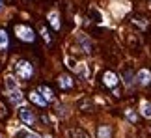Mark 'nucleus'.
<instances>
[{"mask_svg":"<svg viewBox=\"0 0 151 138\" xmlns=\"http://www.w3.org/2000/svg\"><path fill=\"white\" fill-rule=\"evenodd\" d=\"M15 36L24 43H34L36 41V32L28 24H15Z\"/></svg>","mask_w":151,"mask_h":138,"instance_id":"nucleus-1","label":"nucleus"},{"mask_svg":"<svg viewBox=\"0 0 151 138\" xmlns=\"http://www.w3.org/2000/svg\"><path fill=\"white\" fill-rule=\"evenodd\" d=\"M15 71H17V75H19L22 80H30L34 77V65L28 60H19L17 62Z\"/></svg>","mask_w":151,"mask_h":138,"instance_id":"nucleus-2","label":"nucleus"},{"mask_svg":"<svg viewBox=\"0 0 151 138\" xmlns=\"http://www.w3.org/2000/svg\"><path fill=\"white\" fill-rule=\"evenodd\" d=\"M19 118H21V121L24 125H28V127L36 125V114H34L28 106H21L19 108Z\"/></svg>","mask_w":151,"mask_h":138,"instance_id":"nucleus-3","label":"nucleus"},{"mask_svg":"<svg viewBox=\"0 0 151 138\" xmlns=\"http://www.w3.org/2000/svg\"><path fill=\"white\" fill-rule=\"evenodd\" d=\"M118 82H119V78H118V75H116L114 71H104L103 73V84L106 86V88H116L118 86Z\"/></svg>","mask_w":151,"mask_h":138,"instance_id":"nucleus-4","label":"nucleus"},{"mask_svg":"<svg viewBox=\"0 0 151 138\" xmlns=\"http://www.w3.org/2000/svg\"><path fill=\"white\" fill-rule=\"evenodd\" d=\"M28 99H30V101L34 103V105L41 106V108H45V106L49 105V103H47V99H45V97H43L41 93H39L37 90H34V91H30V93H28Z\"/></svg>","mask_w":151,"mask_h":138,"instance_id":"nucleus-5","label":"nucleus"},{"mask_svg":"<svg viewBox=\"0 0 151 138\" xmlns=\"http://www.w3.org/2000/svg\"><path fill=\"white\" fill-rule=\"evenodd\" d=\"M136 80L140 86H149L151 84V71L149 69H140L136 73Z\"/></svg>","mask_w":151,"mask_h":138,"instance_id":"nucleus-6","label":"nucleus"},{"mask_svg":"<svg viewBox=\"0 0 151 138\" xmlns=\"http://www.w3.org/2000/svg\"><path fill=\"white\" fill-rule=\"evenodd\" d=\"M73 78L69 77V75H60V77H58V86H60L62 90H71L73 88Z\"/></svg>","mask_w":151,"mask_h":138,"instance_id":"nucleus-7","label":"nucleus"},{"mask_svg":"<svg viewBox=\"0 0 151 138\" xmlns=\"http://www.w3.org/2000/svg\"><path fill=\"white\" fill-rule=\"evenodd\" d=\"M22 99H24V97H22V93H21V90H19V88L9 91V103H11V105H21Z\"/></svg>","mask_w":151,"mask_h":138,"instance_id":"nucleus-8","label":"nucleus"},{"mask_svg":"<svg viewBox=\"0 0 151 138\" xmlns=\"http://www.w3.org/2000/svg\"><path fill=\"white\" fill-rule=\"evenodd\" d=\"M37 91H39V93H41L43 97H45V99H47V103H50V101H54V91H52L50 88H49V86H39V88H37Z\"/></svg>","mask_w":151,"mask_h":138,"instance_id":"nucleus-9","label":"nucleus"},{"mask_svg":"<svg viewBox=\"0 0 151 138\" xmlns=\"http://www.w3.org/2000/svg\"><path fill=\"white\" fill-rule=\"evenodd\" d=\"M49 24L54 30H60V15H58V11H50L49 13Z\"/></svg>","mask_w":151,"mask_h":138,"instance_id":"nucleus-10","label":"nucleus"},{"mask_svg":"<svg viewBox=\"0 0 151 138\" xmlns=\"http://www.w3.org/2000/svg\"><path fill=\"white\" fill-rule=\"evenodd\" d=\"M8 45H9V36H8V32H6V30L0 28V50H6V49H8Z\"/></svg>","mask_w":151,"mask_h":138,"instance_id":"nucleus-11","label":"nucleus"},{"mask_svg":"<svg viewBox=\"0 0 151 138\" xmlns=\"http://www.w3.org/2000/svg\"><path fill=\"white\" fill-rule=\"evenodd\" d=\"M140 114L144 118H151V103L149 101H142L140 103Z\"/></svg>","mask_w":151,"mask_h":138,"instance_id":"nucleus-12","label":"nucleus"},{"mask_svg":"<svg viewBox=\"0 0 151 138\" xmlns=\"http://www.w3.org/2000/svg\"><path fill=\"white\" fill-rule=\"evenodd\" d=\"M97 136L99 138H110L112 136V129H110L108 125H101V127L97 129Z\"/></svg>","mask_w":151,"mask_h":138,"instance_id":"nucleus-13","label":"nucleus"},{"mask_svg":"<svg viewBox=\"0 0 151 138\" xmlns=\"http://www.w3.org/2000/svg\"><path fill=\"white\" fill-rule=\"evenodd\" d=\"M67 136H69V138H90V134L84 133L82 129H71V131L67 133Z\"/></svg>","mask_w":151,"mask_h":138,"instance_id":"nucleus-14","label":"nucleus"},{"mask_svg":"<svg viewBox=\"0 0 151 138\" xmlns=\"http://www.w3.org/2000/svg\"><path fill=\"white\" fill-rule=\"evenodd\" d=\"M123 80H125L127 86H132V84H134V77H132V71H131V69H125V71H123Z\"/></svg>","mask_w":151,"mask_h":138,"instance_id":"nucleus-15","label":"nucleus"},{"mask_svg":"<svg viewBox=\"0 0 151 138\" xmlns=\"http://www.w3.org/2000/svg\"><path fill=\"white\" fill-rule=\"evenodd\" d=\"M78 43L80 45H82V47H84V52H91V45H90V39L88 37H78Z\"/></svg>","mask_w":151,"mask_h":138,"instance_id":"nucleus-16","label":"nucleus"},{"mask_svg":"<svg viewBox=\"0 0 151 138\" xmlns=\"http://www.w3.org/2000/svg\"><path fill=\"white\" fill-rule=\"evenodd\" d=\"M17 138H39V136L34 134V133H30V131H21V133L17 134Z\"/></svg>","mask_w":151,"mask_h":138,"instance_id":"nucleus-17","label":"nucleus"},{"mask_svg":"<svg viewBox=\"0 0 151 138\" xmlns=\"http://www.w3.org/2000/svg\"><path fill=\"white\" fill-rule=\"evenodd\" d=\"M6 86H8V90H9V91H11V90H17V82H15V80L11 78V77H9V78H6Z\"/></svg>","mask_w":151,"mask_h":138,"instance_id":"nucleus-18","label":"nucleus"},{"mask_svg":"<svg viewBox=\"0 0 151 138\" xmlns=\"http://www.w3.org/2000/svg\"><path fill=\"white\" fill-rule=\"evenodd\" d=\"M41 36H43V39H45L47 43H52V37H50V34H49L47 28H41Z\"/></svg>","mask_w":151,"mask_h":138,"instance_id":"nucleus-19","label":"nucleus"},{"mask_svg":"<svg viewBox=\"0 0 151 138\" xmlns=\"http://www.w3.org/2000/svg\"><path fill=\"white\" fill-rule=\"evenodd\" d=\"M125 116H127V118H129V119H131V121H132V123H134V121H136V116H134V114H132L131 110H127V112H125Z\"/></svg>","mask_w":151,"mask_h":138,"instance_id":"nucleus-20","label":"nucleus"},{"mask_svg":"<svg viewBox=\"0 0 151 138\" xmlns=\"http://www.w3.org/2000/svg\"><path fill=\"white\" fill-rule=\"evenodd\" d=\"M4 9V0H0V11Z\"/></svg>","mask_w":151,"mask_h":138,"instance_id":"nucleus-21","label":"nucleus"}]
</instances>
